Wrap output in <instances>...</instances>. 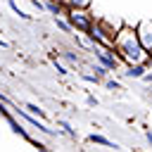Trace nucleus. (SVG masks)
<instances>
[{
    "mask_svg": "<svg viewBox=\"0 0 152 152\" xmlns=\"http://www.w3.org/2000/svg\"><path fill=\"white\" fill-rule=\"evenodd\" d=\"M114 52L119 55V59L124 64H150L152 62L147 50L140 45L135 26H128V24H121V28L116 31V36H114Z\"/></svg>",
    "mask_w": 152,
    "mask_h": 152,
    "instance_id": "1",
    "label": "nucleus"
},
{
    "mask_svg": "<svg viewBox=\"0 0 152 152\" xmlns=\"http://www.w3.org/2000/svg\"><path fill=\"white\" fill-rule=\"evenodd\" d=\"M64 19L69 21V26L78 33H88V28L93 26L95 17L90 12V7H66L64 10Z\"/></svg>",
    "mask_w": 152,
    "mask_h": 152,
    "instance_id": "2",
    "label": "nucleus"
},
{
    "mask_svg": "<svg viewBox=\"0 0 152 152\" xmlns=\"http://www.w3.org/2000/svg\"><path fill=\"white\" fill-rule=\"evenodd\" d=\"M90 50H93V55L100 59V64H104L107 69H116L119 66V55L114 52V48H107V45H100V43H95V40H90Z\"/></svg>",
    "mask_w": 152,
    "mask_h": 152,
    "instance_id": "3",
    "label": "nucleus"
},
{
    "mask_svg": "<svg viewBox=\"0 0 152 152\" xmlns=\"http://www.w3.org/2000/svg\"><path fill=\"white\" fill-rule=\"evenodd\" d=\"M135 31H138V38H140V45L147 50V55L152 57V19H140L135 24Z\"/></svg>",
    "mask_w": 152,
    "mask_h": 152,
    "instance_id": "4",
    "label": "nucleus"
},
{
    "mask_svg": "<svg viewBox=\"0 0 152 152\" xmlns=\"http://www.w3.org/2000/svg\"><path fill=\"white\" fill-rule=\"evenodd\" d=\"M17 116H21L24 121H28V124H31L33 128H38V131H43V133H52V131H50V128H48L45 124H40V121L36 119V114H31L28 109H17Z\"/></svg>",
    "mask_w": 152,
    "mask_h": 152,
    "instance_id": "5",
    "label": "nucleus"
},
{
    "mask_svg": "<svg viewBox=\"0 0 152 152\" xmlns=\"http://www.w3.org/2000/svg\"><path fill=\"white\" fill-rule=\"evenodd\" d=\"M145 71H147V64H126L124 76H128V78H142Z\"/></svg>",
    "mask_w": 152,
    "mask_h": 152,
    "instance_id": "6",
    "label": "nucleus"
},
{
    "mask_svg": "<svg viewBox=\"0 0 152 152\" xmlns=\"http://www.w3.org/2000/svg\"><path fill=\"white\" fill-rule=\"evenodd\" d=\"M88 142H93V145H102V147H119L116 142H112V140H107L104 135H97V133H93V135H88Z\"/></svg>",
    "mask_w": 152,
    "mask_h": 152,
    "instance_id": "7",
    "label": "nucleus"
},
{
    "mask_svg": "<svg viewBox=\"0 0 152 152\" xmlns=\"http://www.w3.org/2000/svg\"><path fill=\"white\" fill-rule=\"evenodd\" d=\"M62 5H64V10L66 7H90V0H59Z\"/></svg>",
    "mask_w": 152,
    "mask_h": 152,
    "instance_id": "8",
    "label": "nucleus"
},
{
    "mask_svg": "<svg viewBox=\"0 0 152 152\" xmlns=\"http://www.w3.org/2000/svg\"><path fill=\"white\" fill-rule=\"evenodd\" d=\"M10 10H12V12H14V14H17V17H21V19H26V21H28V19H31V14H26V12H24V10H19V5H17V2H14V0H10Z\"/></svg>",
    "mask_w": 152,
    "mask_h": 152,
    "instance_id": "9",
    "label": "nucleus"
},
{
    "mask_svg": "<svg viewBox=\"0 0 152 152\" xmlns=\"http://www.w3.org/2000/svg\"><path fill=\"white\" fill-rule=\"evenodd\" d=\"M50 57H52V64H55V69H57V74H62V76H69V69H66L64 64H59L55 55H50Z\"/></svg>",
    "mask_w": 152,
    "mask_h": 152,
    "instance_id": "10",
    "label": "nucleus"
},
{
    "mask_svg": "<svg viewBox=\"0 0 152 152\" xmlns=\"http://www.w3.org/2000/svg\"><path fill=\"white\" fill-rule=\"evenodd\" d=\"M93 71H95V76H107L112 69H107L104 64H95V66H93Z\"/></svg>",
    "mask_w": 152,
    "mask_h": 152,
    "instance_id": "11",
    "label": "nucleus"
},
{
    "mask_svg": "<svg viewBox=\"0 0 152 152\" xmlns=\"http://www.w3.org/2000/svg\"><path fill=\"white\" fill-rule=\"evenodd\" d=\"M24 109H28V112H31V114H36V116H45V112H43L38 104H26Z\"/></svg>",
    "mask_w": 152,
    "mask_h": 152,
    "instance_id": "12",
    "label": "nucleus"
},
{
    "mask_svg": "<svg viewBox=\"0 0 152 152\" xmlns=\"http://www.w3.org/2000/svg\"><path fill=\"white\" fill-rule=\"evenodd\" d=\"M59 126H62V128H64V133H69V135H71V138H76V131H74V128H71V126H69V124H66V121H59Z\"/></svg>",
    "mask_w": 152,
    "mask_h": 152,
    "instance_id": "13",
    "label": "nucleus"
},
{
    "mask_svg": "<svg viewBox=\"0 0 152 152\" xmlns=\"http://www.w3.org/2000/svg\"><path fill=\"white\" fill-rule=\"evenodd\" d=\"M107 88H109V90H121V86H119L116 81H112V78L107 81Z\"/></svg>",
    "mask_w": 152,
    "mask_h": 152,
    "instance_id": "14",
    "label": "nucleus"
},
{
    "mask_svg": "<svg viewBox=\"0 0 152 152\" xmlns=\"http://www.w3.org/2000/svg\"><path fill=\"white\" fill-rule=\"evenodd\" d=\"M64 57H66L69 62H78V55H74V52H64Z\"/></svg>",
    "mask_w": 152,
    "mask_h": 152,
    "instance_id": "15",
    "label": "nucleus"
},
{
    "mask_svg": "<svg viewBox=\"0 0 152 152\" xmlns=\"http://www.w3.org/2000/svg\"><path fill=\"white\" fill-rule=\"evenodd\" d=\"M83 78L90 81V83H97V81H100V76H90V74H83Z\"/></svg>",
    "mask_w": 152,
    "mask_h": 152,
    "instance_id": "16",
    "label": "nucleus"
},
{
    "mask_svg": "<svg viewBox=\"0 0 152 152\" xmlns=\"http://www.w3.org/2000/svg\"><path fill=\"white\" fill-rule=\"evenodd\" d=\"M31 2H33V5H36V7H38V12H43V10H45V5H43V2H40V0H31Z\"/></svg>",
    "mask_w": 152,
    "mask_h": 152,
    "instance_id": "17",
    "label": "nucleus"
},
{
    "mask_svg": "<svg viewBox=\"0 0 152 152\" xmlns=\"http://www.w3.org/2000/svg\"><path fill=\"white\" fill-rule=\"evenodd\" d=\"M145 138L150 140V145H152V131H145Z\"/></svg>",
    "mask_w": 152,
    "mask_h": 152,
    "instance_id": "18",
    "label": "nucleus"
},
{
    "mask_svg": "<svg viewBox=\"0 0 152 152\" xmlns=\"http://www.w3.org/2000/svg\"><path fill=\"white\" fill-rule=\"evenodd\" d=\"M142 78H145V81H147V83H152V74H145V76H142Z\"/></svg>",
    "mask_w": 152,
    "mask_h": 152,
    "instance_id": "19",
    "label": "nucleus"
},
{
    "mask_svg": "<svg viewBox=\"0 0 152 152\" xmlns=\"http://www.w3.org/2000/svg\"><path fill=\"white\" fill-rule=\"evenodd\" d=\"M0 48H7V43H5V40H0Z\"/></svg>",
    "mask_w": 152,
    "mask_h": 152,
    "instance_id": "20",
    "label": "nucleus"
}]
</instances>
